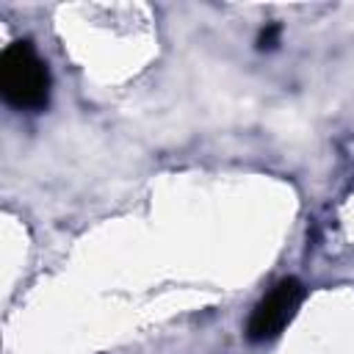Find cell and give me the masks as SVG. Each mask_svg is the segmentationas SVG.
Masks as SVG:
<instances>
[{
    "label": "cell",
    "instance_id": "cell-2",
    "mask_svg": "<svg viewBox=\"0 0 354 354\" xmlns=\"http://www.w3.org/2000/svg\"><path fill=\"white\" fill-rule=\"evenodd\" d=\"M304 299V285L296 277H285L279 279L252 310L249 321H246V337L252 343H266L271 337H277L296 315L299 304Z\"/></svg>",
    "mask_w": 354,
    "mask_h": 354
},
{
    "label": "cell",
    "instance_id": "cell-1",
    "mask_svg": "<svg viewBox=\"0 0 354 354\" xmlns=\"http://www.w3.org/2000/svg\"><path fill=\"white\" fill-rule=\"evenodd\" d=\"M3 100L19 111H41L50 100V72L28 41H14L0 55Z\"/></svg>",
    "mask_w": 354,
    "mask_h": 354
},
{
    "label": "cell",
    "instance_id": "cell-3",
    "mask_svg": "<svg viewBox=\"0 0 354 354\" xmlns=\"http://www.w3.org/2000/svg\"><path fill=\"white\" fill-rule=\"evenodd\" d=\"M279 33H282V28H279L277 22L266 25V28L260 30V36H257V47H260V50H271V47H277V41H279Z\"/></svg>",
    "mask_w": 354,
    "mask_h": 354
}]
</instances>
